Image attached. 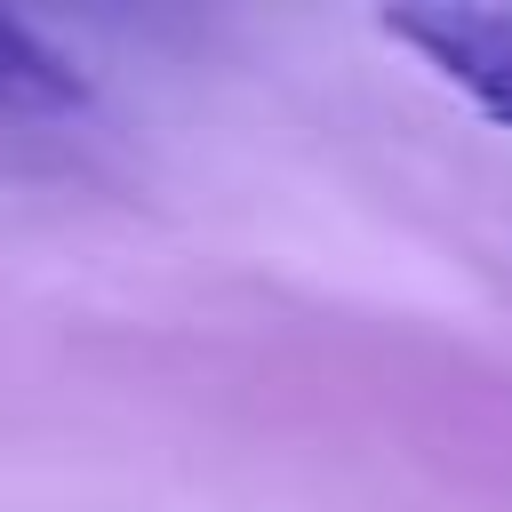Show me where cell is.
Wrapping results in <instances>:
<instances>
[{
  "instance_id": "1",
  "label": "cell",
  "mask_w": 512,
  "mask_h": 512,
  "mask_svg": "<svg viewBox=\"0 0 512 512\" xmlns=\"http://www.w3.org/2000/svg\"><path fill=\"white\" fill-rule=\"evenodd\" d=\"M384 32L408 40L448 88H464L496 128H512V8H456V0H432V8H392Z\"/></svg>"
},
{
  "instance_id": "2",
  "label": "cell",
  "mask_w": 512,
  "mask_h": 512,
  "mask_svg": "<svg viewBox=\"0 0 512 512\" xmlns=\"http://www.w3.org/2000/svg\"><path fill=\"white\" fill-rule=\"evenodd\" d=\"M88 104V80L64 48H48L24 16H0V112L16 120H56V112H80Z\"/></svg>"
}]
</instances>
